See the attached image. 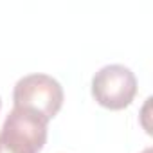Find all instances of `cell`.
<instances>
[{
  "label": "cell",
  "instance_id": "5",
  "mask_svg": "<svg viewBox=\"0 0 153 153\" xmlns=\"http://www.w3.org/2000/svg\"><path fill=\"white\" fill-rule=\"evenodd\" d=\"M0 106H2V101H0Z\"/></svg>",
  "mask_w": 153,
  "mask_h": 153
},
{
  "label": "cell",
  "instance_id": "2",
  "mask_svg": "<svg viewBox=\"0 0 153 153\" xmlns=\"http://www.w3.org/2000/svg\"><path fill=\"white\" fill-rule=\"evenodd\" d=\"M13 103L16 108H25L45 121H51L63 105L61 85L47 74H29L20 78L13 90Z\"/></svg>",
  "mask_w": 153,
  "mask_h": 153
},
{
  "label": "cell",
  "instance_id": "3",
  "mask_svg": "<svg viewBox=\"0 0 153 153\" xmlns=\"http://www.w3.org/2000/svg\"><path fill=\"white\" fill-rule=\"evenodd\" d=\"M135 94L137 78L124 65H105L92 78V96L101 106L108 110H123L130 106Z\"/></svg>",
  "mask_w": 153,
  "mask_h": 153
},
{
  "label": "cell",
  "instance_id": "4",
  "mask_svg": "<svg viewBox=\"0 0 153 153\" xmlns=\"http://www.w3.org/2000/svg\"><path fill=\"white\" fill-rule=\"evenodd\" d=\"M142 153H153V149H151V148H146V149H144Z\"/></svg>",
  "mask_w": 153,
  "mask_h": 153
},
{
  "label": "cell",
  "instance_id": "1",
  "mask_svg": "<svg viewBox=\"0 0 153 153\" xmlns=\"http://www.w3.org/2000/svg\"><path fill=\"white\" fill-rule=\"evenodd\" d=\"M43 117L25 108H13L0 130V153H40L47 142Z\"/></svg>",
  "mask_w": 153,
  "mask_h": 153
}]
</instances>
